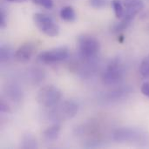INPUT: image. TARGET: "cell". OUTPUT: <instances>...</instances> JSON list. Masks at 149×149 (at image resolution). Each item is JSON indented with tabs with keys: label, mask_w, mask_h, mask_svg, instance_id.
<instances>
[{
	"label": "cell",
	"mask_w": 149,
	"mask_h": 149,
	"mask_svg": "<svg viewBox=\"0 0 149 149\" xmlns=\"http://www.w3.org/2000/svg\"><path fill=\"white\" fill-rule=\"evenodd\" d=\"M125 75V68L120 58H113L107 66L103 74V82L107 86H116L120 84Z\"/></svg>",
	"instance_id": "6da1fadb"
},
{
	"label": "cell",
	"mask_w": 149,
	"mask_h": 149,
	"mask_svg": "<svg viewBox=\"0 0 149 149\" xmlns=\"http://www.w3.org/2000/svg\"><path fill=\"white\" fill-rule=\"evenodd\" d=\"M62 99L61 91L54 86H45L42 87L37 94V102L43 107L52 108L57 106Z\"/></svg>",
	"instance_id": "7a4b0ae2"
},
{
	"label": "cell",
	"mask_w": 149,
	"mask_h": 149,
	"mask_svg": "<svg viewBox=\"0 0 149 149\" xmlns=\"http://www.w3.org/2000/svg\"><path fill=\"white\" fill-rule=\"evenodd\" d=\"M78 105L72 100H66L62 103H58L57 106L52 108L50 118L53 120H67L73 118L78 113Z\"/></svg>",
	"instance_id": "3957f363"
},
{
	"label": "cell",
	"mask_w": 149,
	"mask_h": 149,
	"mask_svg": "<svg viewBox=\"0 0 149 149\" xmlns=\"http://www.w3.org/2000/svg\"><path fill=\"white\" fill-rule=\"evenodd\" d=\"M78 46L79 52L85 58H93L100 49L99 40L95 37L88 34H83L78 38Z\"/></svg>",
	"instance_id": "277c9868"
},
{
	"label": "cell",
	"mask_w": 149,
	"mask_h": 149,
	"mask_svg": "<svg viewBox=\"0 0 149 149\" xmlns=\"http://www.w3.org/2000/svg\"><path fill=\"white\" fill-rule=\"evenodd\" d=\"M33 20L37 27L48 37H56L59 33L58 25L48 15L44 13H36Z\"/></svg>",
	"instance_id": "5b68a950"
},
{
	"label": "cell",
	"mask_w": 149,
	"mask_h": 149,
	"mask_svg": "<svg viewBox=\"0 0 149 149\" xmlns=\"http://www.w3.org/2000/svg\"><path fill=\"white\" fill-rule=\"evenodd\" d=\"M69 55V51L65 46L55 47L50 50L42 52L38 58L45 64H53L65 60Z\"/></svg>",
	"instance_id": "8992f818"
},
{
	"label": "cell",
	"mask_w": 149,
	"mask_h": 149,
	"mask_svg": "<svg viewBox=\"0 0 149 149\" xmlns=\"http://www.w3.org/2000/svg\"><path fill=\"white\" fill-rule=\"evenodd\" d=\"M141 134L130 127H120L116 129L113 134V138L117 142H129L139 140Z\"/></svg>",
	"instance_id": "52a82bcc"
},
{
	"label": "cell",
	"mask_w": 149,
	"mask_h": 149,
	"mask_svg": "<svg viewBox=\"0 0 149 149\" xmlns=\"http://www.w3.org/2000/svg\"><path fill=\"white\" fill-rule=\"evenodd\" d=\"M35 52V45L32 43H25L22 45L14 54V58L18 63H27L31 60Z\"/></svg>",
	"instance_id": "ba28073f"
},
{
	"label": "cell",
	"mask_w": 149,
	"mask_h": 149,
	"mask_svg": "<svg viewBox=\"0 0 149 149\" xmlns=\"http://www.w3.org/2000/svg\"><path fill=\"white\" fill-rule=\"evenodd\" d=\"M126 8L125 15L134 18L144 7L143 0H122Z\"/></svg>",
	"instance_id": "9c48e42d"
},
{
	"label": "cell",
	"mask_w": 149,
	"mask_h": 149,
	"mask_svg": "<svg viewBox=\"0 0 149 149\" xmlns=\"http://www.w3.org/2000/svg\"><path fill=\"white\" fill-rule=\"evenodd\" d=\"M60 130H61L60 125L55 123L44 131V137L48 141H54L58 138Z\"/></svg>",
	"instance_id": "30bf717a"
},
{
	"label": "cell",
	"mask_w": 149,
	"mask_h": 149,
	"mask_svg": "<svg viewBox=\"0 0 149 149\" xmlns=\"http://www.w3.org/2000/svg\"><path fill=\"white\" fill-rule=\"evenodd\" d=\"M60 17L64 21L66 22H74L77 18L76 12L71 6H65L60 10Z\"/></svg>",
	"instance_id": "8fae6325"
},
{
	"label": "cell",
	"mask_w": 149,
	"mask_h": 149,
	"mask_svg": "<svg viewBox=\"0 0 149 149\" xmlns=\"http://www.w3.org/2000/svg\"><path fill=\"white\" fill-rule=\"evenodd\" d=\"M134 20V18L127 16V15H124V17L122 18H120V22H118L117 24H114L113 28V32H116V33H120L125 30H127L128 28V26L131 24L132 21Z\"/></svg>",
	"instance_id": "7c38bea8"
},
{
	"label": "cell",
	"mask_w": 149,
	"mask_h": 149,
	"mask_svg": "<svg viewBox=\"0 0 149 149\" xmlns=\"http://www.w3.org/2000/svg\"><path fill=\"white\" fill-rule=\"evenodd\" d=\"M7 95L13 101H19L22 99V91L20 87L15 84L10 85L7 87Z\"/></svg>",
	"instance_id": "4fadbf2b"
},
{
	"label": "cell",
	"mask_w": 149,
	"mask_h": 149,
	"mask_svg": "<svg viewBox=\"0 0 149 149\" xmlns=\"http://www.w3.org/2000/svg\"><path fill=\"white\" fill-rule=\"evenodd\" d=\"M15 52H13V49L7 45H3L1 46L0 49V61L2 63H5L7 61H10L12 58H14Z\"/></svg>",
	"instance_id": "5bb4252c"
},
{
	"label": "cell",
	"mask_w": 149,
	"mask_h": 149,
	"mask_svg": "<svg viewBox=\"0 0 149 149\" xmlns=\"http://www.w3.org/2000/svg\"><path fill=\"white\" fill-rule=\"evenodd\" d=\"M112 7L114 10V14L117 18L120 19L125 15V6L122 0H112Z\"/></svg>",
	"instance_id": "9a60e30c"
},
{
	"label": "cell",
	"mask_w": 149,
	"mask_h": 149,
	"mask_svg": "<svg viewBox=\"0 0 149 149\" xmlns=\"http://www.w3.org/2000/svg\"><path fill=\"white\" fill-rule=\"evenodd\" d=\"M21 147L23 148H37V141L32 134H24L21 141Z\"/></svg>",
	"instance_id": "2e32d148"
},
{
	"label": "cell",
	"mask_w": 149,
	"mask_h": 149,
	"mask_svg": "<svg viewBox=\"0 0 149 149\" xmlns=\"http://www.w3.org/2000/svg\"><path fill=\"white\" fill-rule=\"evenodd\" d=\"M131 88L129 86L127 87H120V88H117L114 91L111 92L110 93V99H114V100H120L121 98H124L127 93H131Z\"/></svg>",
	"instance_id": "e0dca14e"
},
{
	"label": "cell",
	"mask_w": 149,
	"mask_h": 149,
	"mask_svg": "<svg viewBox=\"0 0 149 149\" xmlns=\"http://www.w3.org/2000/svg\"><path fill=\"white\" fill-rule=\"evenodd\" d=\"M140 73L144 79H149V55L147 56L141 63Z\"/></svg>",
	"instance_id": "ac0fdd59"
},
{
	"label": "cell",
	"mask_w": 149,
	"mask_h": 149,
	"mask_svg": "<svg viewBox=\"0 0 149 149\" xmlns=\"http://www.w3.org/2000/svg\"><path fill=\"white\" fill-rule=\"evenodd\" d=\"M109 0H90L92 7L96 9H103L108 5Z\"/></svg>",
	"instance_id": "d6986e66"
},
{
	"label": "cell",
	"mask_w": 149,
	"mask_h": 149,
	"mask_svg": "<svg viewBox=\"0 0 149 149\" xmlns=\"http://www.w3.org/2000/svg\"><path fill=\"white\" fill-rule=\"evenodd\" d=\"M35 3L48 9V10H52L54 6V2L53 0H32Z\"/></svg>",
	"instance_id": "ffe728a7"
},
{
	"label": "cell",
	"mask_w": 149,
	"mask_h": 149,
	"mask_svg": "<svg viewBox=\"0 0 149 149\" xmlns=\"http://www.w3.org/2000/svg\"><path fill=\"white\" fill-rule=\"evenodd\" d=\"M141 91L143 95H145L146 97L149 98V81H146L142 84Z\"/></svg>",
	"instance_id": "44dd1931"
},
{
	"label": "cell",
	"mask_w": 149,
	"mask_h": 149,
	"mask_svg": "<svg viewBox=\"0 0 149 149\" xmlns=\"http://www.w3.org/2000/svg\"><path fill=\"white\" fill-rule=\"evenodd\" d=\"M0 26L1 28H4L6 26V16L3 10H0Z\"/></svg>",
	"instance_id": "7402d4cb"
},
{
	"label": "cell",
	"mask_w": 149,
	"mask_h": 149,
	"mask_svg": "<svg viewBox=\"0 0 149 149\" xmlns=\"http://www.w3.org/2000/svg\"><path fill=\"white\" fill-rule=\"evenodd\" d=\"M0 110H1L2 113H11V110H10V107L3 101H2L1 104H0Z\"/></svg>",
	"instance_id": "603a6c76"
},
{
	"label": "cell",
	"mask_w": 149,
	"mask_h": 149,
	"mask_svg": "<svg viewBox=\"0 0 149 149\" xmlns=\"http://www.w3.org/2000/svg\"><path fill=\"white\" fill-rule=\"evenodd\" d=\"M9 2H12V3H23L26 0H7Z\"/></svg>",
	"instance_id": "cb8c5ba5"
}]
</instances>
